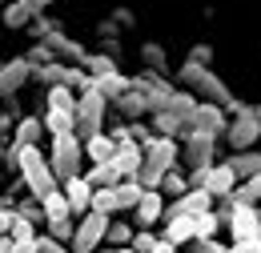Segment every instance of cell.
<instances>
[{
	"mask_svg": "<svg viewBox=\"0 0 261 253\" xmlns=\"http://www.w3.org/2000/svg\"><path fill=\"white\" fill-rule=\"evenodd\" d=\"M213 201H217V197H209L205 189H189L185 197L169 201L165 217H201V213H209V209H213Z\"/></svg>",
	"mask_w": 261,
	"mask_h": 253,
	"instance_id": "cell-11",
	"label": "cell"
},
{
	"mask_svg": "<svg viewBox=\"0 0 261 253\" xmlns=\"http://www.w3.org/2000/svg\"><path fill=\"white\" fill-rule=\"evenodd\" d=\"M121 24H117V20H113V16H105V20H97V40L100 44H109V40H121Z\"/></svg>",
	"mask_w": 261,
	"mask_h": 253,
	"instance_id": "cell-44",
	"label": "cell"
},
{
	"mask_svg": "<svg viewBox=\"0 0 261 253\" xmlns=\"http://www.w3.org/2000/svg\"><path fill=\"white\" fill-rule=\"evenodd\" d=\"M157 245H161V237H157L153 229H137V237H133V249L137 253H153Z\"/></svg>",
	"mask_w": 261,
	"mask_h": 253,
	"instance_id": "cell-45",
	"label": "cell"
},
{
	"mask_svg": "<svg viewBox=\"0 0 261 253\" xmlns=\"http://www.w3.org/2000/svg\"><path fill=\"white\" fill-rule=\"evenodd\" d=\"M12 229V205H0V237Z\"/></svg>",
	"mask_w": 261,
	"mask_h": 253,
	"instance_id": "cell-51",
	"label": "cell"
},
{
	"mask_svg": "<svg viewBox=\"0 0 261 253\" xmlns=\"http://www.w3.org/2000/svg\"><path fill=\"white\" fill-rule=\"evenodd\" d=\"M24 57H29V64H33V68H40V64H53V61H57V53H53L44 40H33V48H29Z\"/></svg>",
	"mask_w": 261,
	"mask_h": 253,
	"instance_id": "cell-43",
	"label": "cell"
},
{
	"mask_svg": "<svg viewBox=\"0 0 261 253\" xmlns=\"http://www.w3.org/2000/svg\"><path fill=\"white\" fill-rule=\"evenodd\" d=\"M153 253H177V245H173V241H165V237H161V245H157Z\"/></svg>",
	"mask_w": 261,
	"mask_h": 253,
	"instance_id": "cell-55",
	"label": "cell"
},
{
	"mask_svg": "<svg viewBox=\"0 0 261 253\" xmlns=\"http://www.w3.org/2000/svg\"><path fill=\"white\" fill-rule=\"evenodd\" d=\"M225 225V217L217 213V209H209V213H201L197 217V241H209V237H217V229Z\"/></svg>",
	"mask_w": 261,
	"mask_h": 253,
	"instance_id": "cell-36",
	"label": "cell"
},
{
	"mask_svg": "<svg viewBox=\"0 0 261 253\" xmlns=\"http://www.w3.org/2000/svg\"><path fill=\"white\" fill-rule=\"evenodd\" d=\"M33 8H29V4H24V0H8V4H4V8H0V24H4V29L8 32H20V29H33Z\"/></svg>",
	"mask_w": 261,
	"mask_h": 253,
	"instance_id": "cell-19",
	"label": "cell"
},
{
	"mask_svg": "<svg viewBox=\"0 0 261 253\" xmlns=\"http://www.w3.org/2000/svg\"><path fill=\"white\" fill-rule=\"evenodd\" d=\"M40 121H44V133H48V137L76 133V113H57V109H44V113H40Z\"/></svg>",
	"mask_w": 261,
	"mask_h": 253,
	"instance_id": "cell-27",
	"label": "cell"
},
{
	"mask_svg": "<svg viewBox=\"0 0 261 253\" xmlns=\"http://www.w3.org/2000/svg\"><path fill=\"white\" fill-rule=\"evenodd\" d=\"M44 141V121H40V113H24L16 129H12V145H40Z\"/></svg>",
	"mask_w": 261,
	"mask_h": 253,
	"instance_id": "cell-20",
	"label": "cell"
},
{
	"mask_svg": "<svg viewBox=\"0 0 261 253\" xmlns=\"http://www.w3.org/2000/svg\"><path fill=\"white\" fill-rule=\"evenodd\" d=\"M137 57H141V68H149V72H161L169 77V53H165L161 40H145L141 48H137Z\"/></svg>",
	"mask_w": 261,
	"mask_h": 253,
	"instance_id": "cell-21",
	"label": "cell"
},
{
	"mask_svg": "<svg viewBox=\"0 0 261 253\" xmlns=\"http://www.w3.org/2000/svg\"><path fill=\"white\" fill-rule=\"evenodd\" d=\"M81 68H85L89 77H109V72H121V61H117V57H109V53H89Z\"/></svg>",
	"mask_w": 261,
	"mask_h": 253,
	"instance_id": "cell-30",
	"label": "cell"
},
{
	"mask_svg": "<svg viewBox=\"0 0 261 253\" xmlns=\"http://www.w3.org/2000/svg\"><path fill=\"white\" fill-rule=\"evenodd\" d=\"M113 20H117L125 32L137 29V12H133V8H125V4H117V8H113Z\"/></svg>",
	"mask_w": 261,
	"mask_h": 253,
	"instance_id": "cell-48",
	"label": "cell"
},
{
	"mask_svg": "<svg viewBox=\"0 0 261 253\" xmlns=\"http://www.w3.org/2000/svg\"><path fill=\"white\" fill-rule=\"evenodd\" d=\"M113 153H117V141L109 137V129L85 141V157L93 161V165H105V161H113Z\"/></svg>",
	"mask_w": 261,
	"mask_h": 253,
	"instance_id": "cell-24",
	"label": "cell"
},
{
	"mask_svg": "<svg viewBox=\"0 0 261 253\" xmlns=\"http://www.w3.org/2000/svg\"><path fill=\"white\" fill-rule=\"evenodd\" d=\"M8 233H12V241H36V237H40V225L24 221V217L12 209V229H8Z\"/></svg>",
	"mask_w": 261,
	"mask_h": 253,
	"instance_id": "cell-38",
	"label": "cell"
},
{
	"mask_svg": "<svg viewBox=\"0 0 261 253\" xmlns=\"http://www.w3.org/2000/svg\"><path fill=\"white\" fill-rule=\"evenodd\" d=\"M133 237H137V225H133V221H121V217H113V221H109V237H105V245L121 249V245H133Z\"/></svg>",
	"mask_w": 261,
	"mask_h": 253,
	"instance_id": "cell-33",
	"label": "cell"
},
{
	"mask_svg": "<svg viewBox=\"0 0 261 253\" xmlns=\"http://www.w3.org/2000/svg\"><path fill=\"white\" fill-rule=\"evenodd\" d=\"M217 213L225 217L233 241H253V237H261V209L257 205H233V201H225V209H217Z\"/></svg>",
	"mask_w": 261,
	"mask_h": 253,
	"instance_id": "cell-5",
	"label": "cell"
},
{
	"mask_svg": "<svg viewBox=\"0 0 261 253\" xmlns=\"http://www.w3.org/2000/svg\"><path fill=\"white\" fill-rule=\"evenodd\" d=\"M36 253H72L65 241H57V237H48V233H40L36 237Z\"/></svg>",
	"mask_w": 261,
	"mask_h": 253,
	"instance_id": "cell-47",
	"label": "cell"
},
{
	"mask_svg": "<svg viewBox=\"0 0 261 253\" xmlns=\"http://www.w3.org/2000/svg\"><path fill=\"white\" fill-rule=\"evenodd\" d=\"M0 253H16V241H12V233H4V237H0Z\"/></svg>",
	"mask_w": 261,
	"mask_h": 253,
	"instance_id": "cell-53",
	"label": "cell"
},
{
	"mask_svg": "<svg viewBox=\"0 0 261 253\" xmlns=\"http://www.w3.org/2000/svg\"><path fill=\"white\" fill-rule=\"evenodd\" d=\"M29 8H33V16H44L48 12V4H57V0H24Z\"/></svg>",
	"mask_w": 261,
	"mask_h": 253,
	"instance_id": "cell-52",
	"label": "cell"
},
{
	"mask_svg": "<svg viewBox=\"0 0 261 253\" xmlns=\"http://www.w3.org/2000/svg\"><path fill=\"white\" fill-rule=\"evenodd\" d=\"M189 249H193V253H229V245H221L217 237H209V241H193Z\"/></svg>",
	"mask_w": 261,
	"mask_h": 253,
	"instance_id": "cell-49",
	"label": "cell"
},
{
	"mask_svg": "<svg viewBox=\"0 0 261 253\" xmlns=\"http://www.w3.org/2000/svg\"><path fill=\"white\" fill-rule=\"evenodd\" d=\"M16 213H20L24 221L40 225V229H44V221H48V217H44V205H40L36 197H20V201H16Z\"/></svg>",
	"mask_w": 261,
	"mask_h": 253,
	"instance_id": "cell-37",
	"label": "cell"
},
{
	"mask_svg": "<svg viewBox=\"0 0 261 253\" xmlns=\"http://www.w3.org/2000/svg\"><path fill=\"white\" fill-rule=\"evenodd\" d=\"M97 253H113V245H100V249H97Z\"/></svg>",
	"mask_w": 261,
	"mask_h": 253,
	"instance_id": "cell-58",
	"label": "cell"
},
{
	"mask_svg": "<svg viewBox=\"0 0 261 253\" xmlns=\"http://www.w3.org/2000/svg\"><path fill=\"white\" fill-rule=\"evenodd\" d=\"M237 173H233V165H225V161H217L209 173H205V185L201 189L209 193V197H217V201H225V197H233V189H237Z\"/></svg>",
	"mask_w": 261,
	"mask_h": 253,
	"instance_id": "cell-12",
	"label": "cell"
},
{
	"mask_svg": "<svg viewBox=\"0 0 261 253\" xmlns=\"http://www.w3.org/2000/svg\"><path fill=\"white\" fill-rule=\"evenodd\" d=\"M93 209L113 217V213H117V185H113V189H97V193H93Z\"/></svg>",
	"mask_w": 261,
	"mask_h": 253,
	"instance_id": "cell-42",
	"label": "cell"
},
{
	"mask_svg": "<svg viewBox=\"0 0 261 253\" xmlns=\"http://www.w3.org/2000/svg\"><path fill=\"white\" fill-rule=\"evenodd\" d=\"M24 85H33V64L29 57L20 53V57H8V61H0V100H8V96H20Z\"/></svg>",
	"mask_w": 261,
	"mask_h": 253,
	"instance_id": "cell-9",
	"label": "cell"
},
{
	"mask_svg": "<svg viewBox=\"0 0 261 253\" xmlns=\"http://www.w3.org/2000/svg\"><path fill=\"white\" fill-rule=\"evenodd\" d=\"M4 4H8V0H4Z\"/></svg>",
	"mask_w": 261,
	"mask_h": 253,
	"instance_id": "cell-60",
	"label": "cell"
},
{
	"mask_svg": "<svg viewBox=\"0 0 261 253\" xmlns=\"http://www.w3.org/2000/svg\"><path fill=\"white\" fill-rule=\"evenodd\" d=\"M141 197H145V189H141L137 181H121V185H117V213H133V209L141 205Z\"/></svg>",
	"mask_w": 261,
	"mask_h": 253,
	"instance_id": "cell-34",
	"label": "cell"
},
{
	"mask_svg": "<svg viewBox=\"0 0 261 253\" xmlns=\"http://www.w3.org/2000/svg\"><path fill=\"white\" fill-rule=\"evenodd\" d=\"M109 113H113V100H109L105 93H97V89L81 93V105H76V137H81V141H89V137L105 133L109 121H113Z\"/></svg>",
	"mask_w": 261,
	"mask_h": 253,
	"instance_id": "cell-2",
	"label": "cell"
},
{
	"mask_svg": "<svg viewBox=\"0 0 261 253\" xmlns=\"http://www.w3.org/2000/svg\"><path fill=\"white\" fill-rule=\"evenodd\" d=\"M40 205H44V217H48V221H65V217H72V205H68L65 189L48 193V197H44ZM48 221H44V225H48Z\"/></svg>",
	"mask_w": 261,
	"mask_h": 253,
	"instance_id": "cell-31",
	"label": "cell"
},
{
	"mask_svg": "<svg viewBox=\"0 0 261 253\" xmlns=\"http://www.w3.org/2000/svg\"><path fill=\"white\" fill-rule=\"evenodd\" d=\"M181 165L189 169H213L217 165V141L201 137V133H185L181 137Z\"/></svg>",
	"mask_w": 261,
	"mask_h": 253,
	"instance_id": "cell-7",
	"label": "cell"
},
{
	"mask_svg": "<svg viewBox=\"0 0 261 253\" xmlns=\"http://www.w3.org/2000/svg\"><path fill=\"white\" fill-rule=\"evenodd\" d=\"M225 165H233V173H237L241 181H249V177H257V173H261V153H257V149H245V153H229Z\"/></svg>",
	"mask_w": 261,
	"mask_h": 253,
	"instance_id": "cell-28",
	"label": "cell"
},
{
	"mask_svg": "<svg viewBox=\"0 0 261 253\" xmlns=\"http://www.w3.org/2000/svg\"><path fill=\"white\" fill-rule=\"evenodd\" d=\"M61 29H65V24H61L57 16H48V12H44V16H36V20H33V29H29V36H33V40H48L53 32H61Z\"/></svg>",
	"mask_w": 261,
	"mask_h": 253,
	"instance_id": "cell-39",
	"label": "cell"
},
{
	"mask_svg": "<svg viewBox=\"0 0 261 253\" xmlns=\"http://www.w3.org/2000/svg\"><path fill=\"white\" fill-rule=\"evenodd\" d=\"M161 237H165V241H173L177 249H181V245H193V241H197V217H165Z\"/></svg>",
	"mask_w": 261,
	"mask_h": 253,
	"instance_id": "cell-18",
	"label": "cell"
},
{
	"mask_svg": "<svg viewBox=\"0 0 261 253\" xmlns=\"http://www.w3.org/2000/svg\"><path fill=\"white\" fill-rule=\"evenodd\" d=\"M253 109H257V117H261V105H253Z\"/></svg>",
	"mask_w": 261,
	"mask_h": 253,
	"instance_id": "cell-59",
	"label": "cell"
},
{
	"mask_svg": "<svg viewBox=\"0 0 261 253\" xmlns=\"http://www.w3.org/2000/svg\"><path fill=\"white\" fill-rule=\"evenodd\" d=\"M225 201H233V205H257L261 209V173L249 177V181H241V185L233 189V197H225Z\"/></svg>",
	"mask_w": 261,
	"mask_h": 253,
	"instance_id": "cell-32",
	"label": "cell"
},
{
	"mask_svg": "<svg viewBox=\"0 0 261 253\" xmlns=\"http://www.w3.org/2000/svg\"><path fill=\"white\" fill-rule=\"evenodd\" d=\"M165 209H169V197H165L161 189H145L141 205L133 209V225H137V229H153V225L165 221Z\"/></svg>",
	"mask_w": 261,
	"mask_h": 253,
	"instance_id": "cell-10",
	"label": "cell"
},
{
	"mask_svg": "<svg viewBox=\"0 0 261 253\" xmlns=\"http://www.w3.org/2000/svg\"><path fill=\"white\" fill-rule=\"evenodd\" d=\"M65 85L72 89V93H89V89H93V77H89L81 64H68V81Z\"/></svg>",
	"mask_w": 261,
	"mask_h": 253,
	"instance_id": "cell-41",
	"label": "cell"
},
{
	"mask_svg": "<svg viewBox=\"0 0 261 253\" xmlns=\"http://www.w3.org/2000/svg\"><path fill=\"white\" fill-rule=\"evenodd\" d=\"M109 213H97V209H89L85 217H76V237H72V253H97L105 245V237H109Z\"/></svg>",
	"mask_w": 261,
	"mask_h": 253,
	"instance_id": "cell-3",
	"label": "cell"
},
{
	"mask_svg": "<svg viewBox=\"0 0 261 253\" xmlns=\"http://www.w3.org/2000/svg\"><path fill=\"white\" fill-rule=\"evenodd\" d=\"M261 141V117L257 109L249 105L241 117H229V129H225V145L233 149V153H245V149H253Z\"/></svg>",
	"mask_w": 261,
	"mask_h": 253,
	"instance_id": "cell-6",
	"label": "cell"
},
{
	"mask_svg": "<svg viewBox=\"0 0 261 253\" xmlns=\"http://www.w3.org/2000/svg\"><path fill=\"white\" fill-rule=\"evenodd\" d=\"M85 181H89L93 189H113V185H121L125 177L117 173L113 161H105V165H89V169H85Z\"/></svg>",
	"mask_w": 261,
	"mask_h": 253,
	"instance_id": "cell-25",
	"label": "cell"
},
{
	"mask_svg": "<svg viewBox=\"0 0 261 253\" xmlns=\"http://www.w3.org/2000/svg\"><path fill=\"white\" fill-rule=\"evenodd\" d=\"M93 89L97 93H105L109 100H117V96H125L133 89V77H125V72H109V77H93Z\"/></svg>",
	"mask_w": 261,
	"mask_h": 253,
	"instance_id": "cell-26",
	"label": "cell"
},
{
	"mask_svg": "<svg viewBox=\"0 0 261 253\" xmlns=\"http://www.w3.org/2000/svg\"><path fill=\"white\" fill-rule=\"evenodd\" d=\"M113 165H117V173H121L125 181H133V177L141 173V165H145V145H141V141H125V145H117Z\"/></svg>",
	"mask_w": 261,
	"mask_h": 253,
	"instance_id": "cell-13",
	"label": "cell"
},
{
	"mask_svg": "<svg viewBox=\"0 0 261 253\" xmlns=\"http://www.w3.org/2000/svg\"><path fill=\"white\" fill-rule=\"evenodd\" d=\"M185 61L201 64V68H209V64H213V44H205V40H197L193 48H189V57H185Z\"/></svg>",
	"mask_w": 261,
	"mask_h": 253,
	"instance_id": "cell-46",
	"label": "cell"
},
{
	"mask_svg": "<svg viewBox=\"0 0 261 253\" xmlns=\"http://www.w3.org/2000/svg\"><path fill=\"white\" fill-rule=\"evenodd\" d=\"M133 89H141V93L149 96V109L153 113H165V109H173V96H177V85L161 77V72H149V68H141L137 77H133ZM149 113V117H153Z\"/></svg>",
	"mask_w": 261,
	"mask_h": 253,
	"instance_id": "cell-4",
	"label": "cell"
},
{
	"mask_svg": "<svg viewBox=\"0 0 261 253\" xmlns=\"http://www.w3.org/2000/svg\"><path fill=\"white\" fill-rule=\"evenodd\" d=\"M65 81H68V64L65 61H53V64L33 68V85H40V89H53V85H65Z\"/></svg>",
	"mask_w": 261,
	"mask_h": 253,
	"instance_id": "cell-29",
	"label": "cell"
},
{
	"mask_svg": "<svg viewBox=\"0 0 261 253\" xmlns=\"http://www.w3.org/2000/svg\"><path fill=\"white\" fill-rule=\"evenodd\" d=\"M85 161H89V157H85V141H81L76 133L53 137V145H48V165H53V173H57L61 185L85 173Z\"/></svg>",
	"mask_w": 261,
	"mask_h": 253,
	"instance_id": "cell-1",
	"label": "cell"
},
{
	"mask_svg": "<svg viewBox=\"0 0 261 253\" xmlns=\"http://www.w3.org/2000/svg\"><path fill=\"white\" fill-rule=\"evenodd\" d=\"M149 129H153L157 137H173V141H181V137L189 133V125H185V121H181L173 109H165V113H153V117H149Z\"/></svg>",
	"mask_w": 261,
	"mask_h": 253,
	"instance_id": "cell-22",
	"label": "cell"
},
{
	"mask_svg": "<svg viewBox=\"0 0 261 253\" xmlns=\"http://www.w3.org/2000/svg\"><path fill=\"white\" fill-rule=\"evenodd\" d=\"M225 129H229V113L221 105H213V100H201L197 105L193 121H189V133H201L209 141H225Z\"/></svg>",
	"mask_w": 261,
	"mask_h": 253,
	"instance_id": "cell-8",
	"label": "cell"
},
{
	"mask_svg": "<svg viewBox=\"0 0 261 253\" xmlns=\"http://www.w3.org/2000/svg\"><path fill=\"white\" fill-rule=\"evenodd\" d=\"M189 189H193V185H189V173H185V169H169V173H165V181H161V193H165V197H173V201H177V197H185Z\"/></svg>",
	"mask_w": 261,
	"mask_h": 253,
	"instance_id": "cell-35",
	"label": "cell"
},
{
	"mask_svg": "<svg viewBox=\"0 0 261 253\" xmlns=\"http://www.w3.org/2000/svg\"><path fill=\"white\" fill-rule=\"evenodd\" d=\"M113 113H117L121 121H141V117H149L153 109H149V96L141 93V89H129L125 96L113 100Z\"/></svg>",
	"mask_w": 261,
	"mask_h": 253,
	"instance_id": "cell-17",
	"label": "cell"
},
{
	"mask_svg": "<svg viewBox=\"0 0 261 253\" xmlns=\"http://www.w3.org/2000/svg\"><path fill=\"white\" fill-rule=\"evenodd\" d=\"M0 205H12V201H8V197H4V189H0Z\"/></svg>",
	"mask_w": 261,
	"mask_h": 253,
	"instance_id": "cell-57",
	"label": "cell"
},
{
	"mask_svg": "<svg viewBox=\"0 0 261 253\" xmlns=\"http://www.w3.org/2000/svg\"><path fill=\"white\" fill-rule=\"evenodd\" d=\"M16 253H36V241H16Z\"/></svg>",
	"mask_w": 261,
	"mask_h": 253,
	"instance_id": "cell-54",
	"label": "cell"
},
{
	"mask_svg": "<svg viewBox=\"0 0 261 253\" xmlns=\"http://www.w3.org/2000/svg\"><path fill=\"white\" fill-rule=\"evenodd\" d=\"M40 100H44V109H57V113H76L81 93H72L68 85H53V89H44V93H40Z\"/></svg>",
	"mask_w": 261,
	"mask_h": 253,
	"instance_id": "cell-23",
	"label": "cell"
},
{
	"mask_svg": "<svg viewBox=\"0 0 261 253\" xmlns=\"http://www.w3.org/2000/svg\"><path fill=\"white\" fill-rule=\"evenodd\" d=\"M44 233H48V237H57V241H65V245H72V237H76V217L48 221V225H44Z\"/></svg>",
	"mask_w": 261,
	"mask_h": 253,
	"instance_id": "cell-40",
	"label": "cell"
},
{
	"mask_svg": "<svg viewBox=\"0 0 261 253\" xmlns=\"http://www.w3.org/2000/svg\"><path fill=\"white\" fill-rule=\"evenodd\" d=\"M44 44H48V48L57 53V61H65V64H85V57H89V48H85L81 40H72L65 29H61V32H53V36H48Z\"/></svg>",
	"mask_w": 261,
	"mask_h": 253,
	"instance_id": "cell-15",
	"label": "cell"
},
{
	"mask_svg": "<svg viewBox=\"0 0 261 253\" xmlns=\"http://www.w3.org/2000/svg\"><path fill=\"white\" fill-rule=\"evenodd\" d=\"M229 253H261V237H253V241H233Z\"/></svg>",
	"mask_w": 261,
	"mask_h": 253,
	"instance_id": "cell-50",
	"label": "cell"
},
{
	"mask_svg": "<svg viewBox=\"0 0 261 253\" xmlns=\"http://www.w3.org/2000/svg\"><path fill=\"white\" fill-rule=\"evenodd\" d=\"M61 189H65L68 205H72V217H85V213L93 209V193H97V189L85 181V173H81V177H72V181H65Z\"/></svg>",
	"mask_w": 261,
	"mask_h": 253,
	"instance_id": "cell-16",
	"label": "cell"
},
{
	"mask_svg": "<svg viewBox=\"0 0 261 253\" xmlns=\"http://www.w3.org/2000/svg\"><path fill=\"white\" fill-rule=\"evenodd\" d=\"M193 93L201 96V100H213V105H221L225 109L229 100H233V93H229V85L213 72V68H205L201 77H197V85H193Z\"/></svg>",
	"mask_w": 261,
	"mask_h": 253,
	"instance_id": "cell-14",
	"label": "cell"
},
{
	"mask_svg": "<svg viewBox=\"0 0 261 253\" xmlns=\"http://www.w3.org/2000/svg\"><path fill=\"white\" fill-rule=\"evenodd\" d=\"M113 253H137V249H133V245H121V249H113Z\"/></svg>",
	"mask_w": 261,
	"mask_h": 253,
	"instance_id": "cell-56",
	"label": "cell"
}]
</instances>
